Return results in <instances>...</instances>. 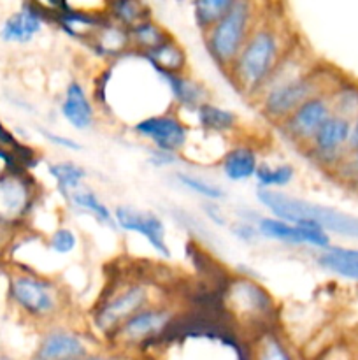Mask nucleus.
<instances>
[{
    "label": "nucleus",
    "instance_id": "obj_20",
    "mask_svg": "<svg viewBox=\"0 0 358 360\" xmlns=\"http://www.w3.org/2000/svg\"><path fill=\"white\" fill-rule=\"evenodd\" d=\"M260 150L249 141H235L225 150L218 162L221 176L230 183H246L255 179L260 165Z\"/></svg>",
    "mask_w": 358,
    "mask_h": 360
},
{
    "label": "nucleus",
    "instance_id": "obj_15",
    "mask_svg": "<svg viewBox=\"0 0 358 360\" xmlns=\"http://www.w3.org/2000/svg\"><path fill=\"white\" fill-rule=\"evenodd\" d=\"M114 210L116 227L125 234L140 236L150 245V248L161 259H171L172 250L167 241V227L164 218L151 210L130 206V204H118Z\"/></svg>",
    "mask_w": 358,
    "mask_h": 360
},
{
    "label": "nucleus",
    "instance_id": "obj_29",
    "mask_svg": "<svg viewBox=\"0 0 358 360\" xmlns=\"http://www.w3.org/2000/svg\"><path fill=\"white\" fill-rule=\"evenodd\" d=\"M172 178L178 183L181 188L186 192L193 193V195L200 197L202 202H223L227 200V190L220 185V183L213 181V179L206 178L202 174H197L192 171H183V169H175L172 172Z\"/></svg>",
    "mask_w": 358,
    "mask_h": 360
},
{
    "label": "nucleus",
    "instance_id": "obj_47",
    "mask_svg": "<svg viewBox=\"0 0 358 360\" xmlns=\"http://www.w3.org/2000/svg\"><path fill=\"white\" fill-rule=\"evenodd\" d=\"M357 360H358V359H357Z\"/></svg>",
    "mask_w": 358,
    "mask_h": 360
},
{
    "label": "nucleus",
    "instance_id": "obj_1",
    "mask_svg": "<svg viewBox=\"0 0 358 360\" xmlns=\"http://www.w3.org/2000/svg\"><path fill=\"white\" fill-rule=\"evenodd\" d=\"M270 9L272 6L262 4L260 16L248 41L225 72L235 91L251 102L262 94L267 81L272 77L288 51L297 44L286 16Z\"/></svg>",
    "mask_w": 358,
    "mask_h": 360
},
{
    "label": "nucleus",
    "instance_id": "obj_24",
    "mask_svg": "<svg viewBox=\"0 0 358 360\" xmlns=\"http://www.w3.org/2000/svg\"><path fill=\"white\" fill-rule=\"evenodd\" d=\"M195 125L206 136L214 137H232L241 129V116L225 105L216 104V102H206L200 105L195 112Z\"/></svg>",
    "mask_w": 358,
    "mask_h": 360
},
{
    "label": "nucleus",
    "instance_id": "obj_25",
    "mask_svg": "<svg viewBox=\"0 0 358 360\" xmlns=\"http://www.w3.org/2000/svg\"><path fill=\"white\" fill-rule=\"evenodd\" d=\"M314 264L325 273L358 283V248L332 245L316 253Z\"/></svg>",
    "mask_w": 358,
    "mask_h": 360
},
{
    "label": "nucleus",
    "instance_id": "obj_9",
    "mask_svg": "<svg viewBox=\"0 0 358 360\" xmlns=\"http://www.w3.org/2000/svg\"><path fill=\"white\" fill-rule=\"evenodd\" d=\"M262 4L251 0H234L227 14L204 34V48L221 72H227L248 41L260 16Z\"/></svg>",
    "mask_w": 358,
    "mask_h": 360
},
{
    "label": "nucleus",
    "instance_id": "obj_21",
    "mask_svg": "<svg viewBox=\"0 0 358 360\" xmlns=\"http://www.w3.org/2000/svg\"><path fill=\"white\" fill-rule=\"evenodd\" d=\"M167 86L174 109L179 112H195L200 105L211 102V91L204 81L197 79L190 72L185 74H160Z\"/></svg>",
    "mask_w": 358,
    "mask_h": 360
},
{
    "label": "nucleus",
    "instance_id": "obj_16",
    "mask_svg": "<svg viewBox=\"0 0 358 360\" xmlns=\"http://www.w3.org/2000/svg\"><path fill=\"white\" fill-rule=\"evenodd\" d=\"M332 115L329 94H319L295 109L283 123L277 125V130L288 143L298 150H305Z\"/></svg>",
    "mask_w": 358,
    "mask_h": 360
},
{
    "label": "nucleus",
    "instance_id": "obj_42",
    "mask_svg": "<svg viewBox=\"0 0 358 360\" xmlns=\"http://www.w3.org/2000/svg\"><path fill=\"white\" fill-rule=\"evenodd\" d=\"M23 143V141L18 139L2 122H0V148L2 150H11V151H16L18 146Z\"/></svg>",
    "mask_w": 358,
    "mask_h": 360
},
{
    "label": "nucleus",
    "instance_id": "obj_17",
    "mask_svg": "<svg viewBox=\"0 0 358 360\" xmlns=\"http://www.w3.org/2000/svg\"><path fill=\"white\" fill-rule=\"evenodd\" d=\"M48 11L49 25H55L67 37L74 39L79 44H88L100 25L107 20L104 13V4L98 9H84L70 2H48L44 4Z\"/></svg>",
    "mask_w": 358,
    "mask_h": 360
},
{
    "label": "nucleus",
    "instance_id": "obj_32",
    "mask_svg": "<svg viewBox=\"0 0 358 360\" xmlns=\"http://www.w3.org/2000/svg\"><path fill=\"white\" fill-rule=\"evenodd\" d=\"M104 13L109 21L119 25V27L130 30L137 23L153 18V9L150 4L140 0H114V2H104Z\"/></svg>",
    "mask_w": 358,
    "mask_h": 360
},
{
    "label": "nucleus",
    "instance_id": "obj_40",
    "mask_svg": "<svg viewBox=\"0 0 358 360\" xmlns=\"http://www.w3.org/2000/svg\"><path fill=\"white\" fill-rule=\"evenodd\" d=\"M83 360H142V359L126 354V352L118 350V348L104 347V345H100V347L95 348L93 352H90V354H88Z\"/></svg>",
    "mask_w": 358,
    "mask_h": 360
},
{
    "label": "nucleus",
    "instance_id": "obj_39",
    "mask_svg": "<svg viewBox=\"0 0 358 360\" xmlns=\"http://www.w3.org/2000/svg\"><path fill=\"white\" fill-rule=\"evenodd\" d=\"M200 207H202L204 217H206V220L209 221L211 225L220 229H228V225H230V218H228V214L225 213L223 206H221L220 202H202L200 204Z\"/></svg>",
    "mask_w": 358,
    "mask_h": 360
},
{
    "label": "nucleus",
    "instance_id": "obj_35",
    "mask_svg": "<svg viewBox=\"0 0 358 360\" xmlns=\"http://www.w3.org/2000/svg\"><path fill=\"white\" fill-rule=\"evenodd\" d=\"M46 246L51 257L62 259V257H70L79 250L81 238L76 229L70 225H58L46 236Z\"/></svg>",
    "mask_w": 358,
    "mask_h": 360
},
{
    "label": "nucleus",
    "instance_id": "obj_19",
    "mask_svg": "<svg viewBox=\"0 0 358 360\" xmlns=\"http://www.w3.org/2000/svg\"><path fill=\"white\" fill-rule=\"evenodd\" d=\"M58 112L70 129L77 132H90L97 123L98 109L86 84L74 77L63 88Z\"/></svg>",
    "mask_w": 358,
    "mask_h": 360
},
{
    "label": "nucleus",
    "instance_id": "obj_14",
    "mask_svg": "<svg viewBox=\"0 0 358 360\" xmlns=\"http://www.w3.org/2000/svg\"><path fill=\"white\" fill-rule=\"evenodd\" d=\"M350 132V120L332 115L326 120L325 125L318 130V134L312 137L309 146L302 151L312 164L332 174L350 153V148H347Z\"/></svg>",
    "mask_w": 358,
    "mask_h": 360
},
{
    "label": "nucleus",
    "instance_id": "obj_8",
    "mask_svg": "<svg viewBox=\"0 0 358 360\" xmlns=\"http://www.w3.org/2000/svg\"><path fill=\"white\" fill-rule=\"evenodd\" d=\"M255 199L267 214L288 221V224L311 221L325 229L330 236L336 234L340 238L358 239V217L343 210L312 202V200L286 192L256 190Z\"/></svg>",
    "mask_w": 358,
    "mask_h": 360
},
{
    "label": "nucleus",
    "instance_id": "obj_41",
    "mask_svg": "<svg viewBox=\"0 0 358 360\" xmlns=\"http://www.w3.org/2000/svg\"><path fill=\"white\" fill-rule=\"evenodd\" d=\"M179 162H181L179 155H171L158 150H150V153H147V164L154 169H171L175 167Z\"/></svg>",
    "mask_w": 358,
    "mask_h": 360
},
{
    "label": "nucleus",
    "instance_id": "obj_4",
    "mask_svg": "<svg viewBox=\"0 0 358 360\" xmlns=\"http://www.w3.org/2000/svg\"><path fill=\"white\" fill-rule=\"evenodd\" d=\"M6 299L18 319L39 330L69 320L70 295L51 274L6 264Z\"/></svg>",
    "mask_w": 358,
    "mask_h": 360
},
{
    "label": "nucleus",
    "instance_id": "obj_44",
    "mask_svg": "<svg viewBox=\"0 0 358 360\" xmlns=\"http://www.w3.org/2000/svg\"><path fill=\"white\" fill-rule=\"evenodd\" d=\"M347 148H350V153L351 151H358V116L354 120H351V132Z\"/></svg>",
    "mask_w": 358,
    "mask_h": 360
},
{
    "label": "nucleus",
    "instance_id": "obj_33",
    "mask_svg": "<svg viewBox=\"0 0 358 360\" xmlns=\"http://www.w3.org/2000/svg\"><path fill=\"white\" fill-rule=\"evenodd\" d=\"M329 101L333 115L351 122L358 116V83L340 77L329 91Z\"/></svg>",
    "mask_w": 358,
    "mask_h": 360
},
{
    "label": "nucleus",
    "instance_id": "obj_12",
    "mask_svg": "<svg viewBox=\"0 0 358 360\" xmlns=\"http://www.w3.org/2000/svg\"><path fill=\"white\" fill-rule=\"evenodd\" d=\"M130 130L137 139L150 144V150L165 151V153L179 155V157L185 153L192 139V127L188 122H185L178 109H168L158 115L146 116L132 123Z\"/></svg>",
    "mask_w": 358,
    "mask_h": 360
},
{
    "label": "nucleus",
    "instance_id": "obj_34",
    "mask_svg": "<svg viewBox=\"0 0 358 360\" xmlns=\"http://www.w3.org/2000/svg\"><path fill=\"white\" fill-rule=\"evenodd\" d=\"M234 6V0H197L192 4L193 23L200 34H207Z\"/></svg>",
    "mask_w": 358,
    "mask_h": 360
},
{
    "label": "nucleus",
    "instance_id": "obj_13",
    "mask_svg": "<svg viewBox=\"0 0 358 360\" xmlns=\"http://www.w3.org/2000/svg\"><path fill=\"white\" fill-rule=\"evenodd\" d=\"M256 227H258L262 239L288 246V248H307L316 250L318 253L332 245V238L329 232L311 221L288 224V221L263 213L256 221Z\"/></svg>",
    "mask_w": 358,
    "mask_h": 360
},
{
    "label": "nucleus",
    "instance_id": "obj_2",
    "mask_svg": "<svg viewBox=\"0 0 358 360\" xmlns=\"http://www.w3.org/2000/svg\"><path fill=\"white\" fill-rule=\"evenodd\" d=\"M339 79L333 70L309 62L304 46L297 41L253 104L265 122L277 127L309 98L329 94Z\"/></svg>",
    "mask_w": 358,
    "mask_h": 360
},
{
    "label": "nucleus",
    "instance_id": "obj_3",
    "mask_svg": "<svg viewBox=\"0 0 358 360\" xmlns=\"http://www.w3.org/2000/svg\"><path fill=\"white\" fill-rule=\"evenodd\" d=\"M150 360H249V343L227 320L186 313Z\"/></svg>",
    "mask_w": 358,
    "mask_h": 360
},
{
    "label": "nucleus",
    "instance_id": "obj_26",
    "mask_svg": "<svg viewBox=\"0 0 358 360\" xmlns=\"http://www.w3.org/2000/svg\"><path fill=\"white\" fill-rule=\"evenodd\" d=\"M147 65L157 74H185L188 72L190 60L185 46L172 35L168 41L158 46L153 51L140 55Z\"/></svg>",
    "mask_w": 358,
    "mask_h": 360
},
{
    "label": "nucleus",
    "instance_id": "obj_22",
    "mask_svg": "<svg viewBox=\"0 0 358 360\" xmlns=\"http://www.w3.org/2000/svg\"><path fill=\"white\" fill-rule=\"evenodd\" d=\"M86 48L95 58L102 60L105 65L118 62L125 55L132 53L128 30L109 20H105L100 25V28L93 34V37L88 41Z\"/></svg>",
    "mask_w": 358,
    "mask_h": 360
},
{
    "label": "nucleus",
    "instance_id": "obj_23",
    "mask_svg": "<svg viewBox=\"0 0 358 360\" xmlns=\"http://www.w3.org/2000/svg\"><path fill=\"white\" fill-rule=\"evenodd\" d=\"M249 360H302L298 348L277 326L249 338Z\"/></svg>",
    "mask_w": 358,
    "mask_h": 360
},
{
    "label": "nucleus",
    "instance_id": "obj_43",
    "mask_svg": "<svg viewBox=\"0 0 358 360\" xmlns=\"http://www.w3.org/2000/svg\"><path fill=\"white\" fill-rule=\"evenodd\" d=\"M16 234L18 232L14 231V229L7 227L6 224H2V221H0V260H4V257H6L11 243H13L14 238H16Z\"/></svg>",
    "mask_w": 358,
    "mask_h": 360
},
{
    "label": "nucleus",
    "instance_id": "obj_46",
    "mask_svg": "<svg viewBox=\"0 0 358 360\" xmlns=\"http://www.w3.org/2000/svg\"><path fill=\"white\" fill-rule=\"evenodd\" d=\"M142 360H150V359H142Z\"/></svg>",
    "mask_w": 358,
    "mask_h": 360
},
{
    "label": "nucleus",
    "instance_id": "obj_6",
    "mask_svg": "<svg viewBox=\"0 0 358 360\" xmlns=\"http://www.w3.org/2000/svg\"><path fill=\"white\" fill-rule=\"evenodd\" d=\"M220 302L225 320L246 340L279 326V304L258 278L234 273L221 288Z\"/></svg>",
    "mask_w": 358,
    "mask_h": 360
},
{
    "label": "nucleus",
    "instance_id": "obj_36",
    "mask_svg": "<svg viewBox=\"0 0 358 360\" xmlns=\"http://www.w3.org/2000/svg\"><path fill=\"white\" fill-rule=\"evenodd\" d=\"M332 178H336L340 185L353 190L358 193V151H351L344 158L343 164L332 172Z\"/></svg>",
    "mask_w": 358,
    "mask_h": 360
},
{
    "label": "nucleus",
    "instance_id": "obj_37",
    "mask_svg": "<svg viewBox=\"0 0 358 360\" xmlns=\"http://www.w3.org/2000/svg\"><path fill=\"white\" fill-rule=\"evenodd\" d=\"M228 232H230V236L235 241L246 246H255L262 241L258 227H256V224H253V221L237 220V218H235V220L230 221V225H228Z\"/></svg>",
    "mask_w": 358,
    "mask_h": 360
},
{
    "label": "nucleus",
    "instance_id": "obj_7",
    "mask_svg": "<svg viewBox=\"0 0 358 360\" xmlns=\"http://www.w3.org/2000/svg\"><path fill=\"white\" fill-rule=\"evenodd\" d=\"M188 309L174 299H164L130 316L104 347L118 348L139 359L150 357L151 352L175 329Z\"/></svg>",
    "mask_w": 358,
    "mask_h": 360
},
{
    "label": "nucleus",
    "instance_id": "obj_5",
    "mask_svg": "<svg viewBox=\"0 0 358 360\" xmlns=\"http://www.w3.org/2000/svg\"><path fill=\"white\" fill-rule=\"evenodd\" d=\"M168 299L161 295L153 278L128 273L109 281L88 311L86 329L100 345H107L116 330L135 313L158 301Z\"/></svg>",
    "mask_w": 358,
    "mask_h": 360
},
{
    "label": "nucleus",
    "instance_id": "obj_10",
    "mask_svg": "<svg viewBox=\"0 0 358 360\" xmlns=\"http://www.w3.org/2000/svg\"><path fill=\"white\" fill-rule=\"evenodd\" d=\"M41 183L32 172L16 169L0 178V221L16 232L28 229L41 202Z\"/></svg>",
    "mask_w": 358,
    "mask_h": 360
},
{
    "label": "nucleus",
    "instance_id": "obj_45",
    "mask_svg": "<svg viewBox=\"0 0 358 360\" xmlns=\"http://www.w3.org/2000/svg\"><path fill=\"white\" fill-rule=\"evenodd\" d=\"M0 360H20V359H16V357H13V355H7V354H4V352H0Z\"/></svg>",
    "mask_w": 358,
    "mask_h": 360
},
{
    "label": "nucleus",
    "instance_id": "obj_38",
    "mask_svg": "<svg viewBox=\"0 0 358 360\" xmlns=\"http://www.w3.org/2000/svg\"><path fill=\"white\" fill-rule=\"evenodd\" d=\"M39 134L44 137V141H48L51 146L58 148V150L74 151V153H77V151L83 150V144H81L79 141H76L74 137L63 136V134L55 132V130H51V129H39Z\"/></svg>",
    "mask_w": 358,
    "mask_h": 360
},
{
    "label": "nucleus",
    "instance_id": "obj_31",
    "mask_svg": "<svg viewBox=\"0 0 358 360\" xmlns=\"http://www.w3.org/2000/svg\"><path fill=\"white\" fill-rule=\"evenodd\" d=\"M128 37L132 53H135V55H146V53L153 51L158 46L164 44L165 41H168L172 37V34L164 25L158 23L154 18H150V20L140 21L135 27L130 28Z\"/></svg>",
    "mask_w": 358,
    "mask_h": 360
},
{
    "label": "nucleus",
    "instance_id": "obj_11",
    "mask_svg": "<svg viewBox=\"0 0 358 360\" xmlns=\"http://www.w3.org/2000/svg\"><path fill=\"white\" fill-rule=\"evenodd\" d=\"M100 347L86 326L60 322L39 330L30 360H83Z\"/></svg>",
    "mask_w": 358,
    "mask_h": 360
},
{
    "label": "nucleus",
    "instance_id": "obj_30",
    "mask_svg": "<svg viewBox=\"0 0 358 360\" xmlns=\"http://www.w3.org/2000/svg\"><path fill=\"white\" fill-rule=\"evenodd\" d=\"M297 178V169L290 162H267L262 160L255 174L256 190L269 192H284Z\"/></svg>",
    "mask_w": 358,
    "mask_h": 360
},
{
    "label": "nucleus",
    "instance_id": "obj_27",
    "mask_svg": "<svg viewBox=\"0 0 358 360\" xmlns=\"http://www.w3.org/2000/svg\"><path fill=\"white\" fill-rule=\"evenodd\" d=\"M65 204L70 210L93 218L102 227L109 229V231H118L114 220V210L109 207L102 200V197L93 188H90V186H83L77 192H74Z\"/></svg>",
    "mask_w": 358,
    "mask_h": 360
},
{
    "label": "nucleus",
    "instance_id": "obj_18",
    "mask_svg": "<svg viewBox=\"0 0 358 360\" xmlns=\"http://www.w3.org/2000/svg\"><path fill=\"white\" fill-rule=\"evenodd\" d=\"M46 25H49V18L44 4L23 2L2 21L0 41L6 44L27 46L42 34Z\"/></svg>",
    "mask_w": 358,
    "mask_h": 360
},
{
    "label": "nucleus",
    "instance_id": "obj_28",
    "mask_svg": "<svg viewBox=\"0 0 358 360\" xmlns=\"http://www.w3.org/2000/svg\"><path fill=\"white\" fill-rule=\"evenodd\" d=\"M46 172L55 183V190L63 202L70 199L74 192L86 186L88 171L74 160H55L46 165Z\"/></svg>",
    "mask_w": 358,
    "mask_h": 360
}]
</instances>
